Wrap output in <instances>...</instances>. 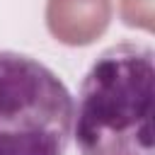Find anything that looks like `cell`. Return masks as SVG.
I'll use <instances>...</instances> for the list:
<instances>
[{
  "instance_id": "1",
  "label": "cell",
  "mask_w": 155,
  "mask_h": 155,
  "mask_svg": "<svg viewBox=\"0 0 155 155\" xmlns=\"http://www.w3.org/2000/svg\"><path fill=\"white\" fill-rule=\"evenodd\" d=\"M153 48L116 44L99 53L78 94L82 155H153Z\"/></svg>"
},
{
  "instance_id": "2",
  "label": "cell",
  "mask_w": 155,
  "mask_h": 155,
  "mask_svg": "<svg viewBox=\"0 0 155 155\" xmlns=\"http://www.w3.org/2000/svg\"><path fill=\"white\" fill-rule=\"evenodd\" d=\"M73 97L44 63L0 51V155H63Z\"/></svg>"
},
{
  "instance_id": "3",
  "label": "cell",
  "mask_w": 155,
  "mask_h": 155,
  "mask_svg": "<svg viewBox=\"0 0 155 155\" xmlns=\"http://www.w3.org/2000/svg\"><path fill=\"white\" fill-rule=\"evenodd\" d=\"M111 19V0H48V31L68 46H87L99 39Z\"/></svg>"
},
{
  "instance_id": "4",
  "label": "cell",
  "mask_w": 155,
  "mask_h": 155,
  "mask_svg": "<svg viewBox=\"0 0 155 155\" xmlns=\"http://www.w3.org/2000/svg\"><path fill=\"white\" fill-rule=\"evenodd\" d=\"M121 17L128 27L153 29V0H119Z\"/></svg>"
}]
</instances>
